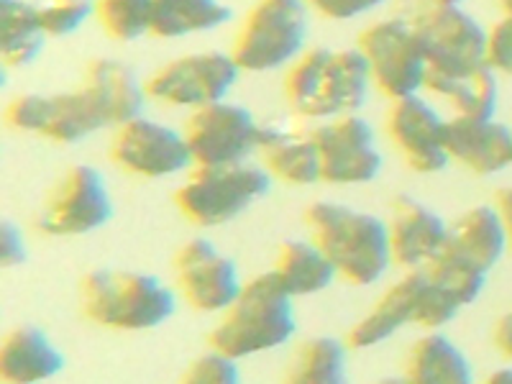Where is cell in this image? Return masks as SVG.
Returning <instances> with one entry per match:
<instances>
[{"label":"cell","instance_id":"18","mask_svg":"<svg viewBox=\"0 0 512 384\" xmlns=\"http://www.w3.org/2000/svg\"><path fill=\"white\" fill-rule=\"evenodd\" d=\"M387 231H390L392 264L405 272L423 269L448 239V223L431 205H425L413 195H397L392 200Z\"/></svg>","mask_w":512,"mask_h":384},{"label":"cell","instance_id":"11","mask_svg":"<svg viewBox=\"0 0 512 384\" xmlns=\"http://www.w3.org/2000/svg\"><path fill=\"white\" fill-rule=\"evenodd\" d=\"M113 218V195L93 164H75L49 192L36 226L47 236H88Z\"/></svg>","mask_w":512,"mask_h":384},{"label":"cell","instance_id":"34","mask_svg":"<svg viewBox=\"0 0 512 384\" xmlns=\"http://www.w3.org/2000/svg\"><path fill=\"white\" fill-rule=\"evenodd\" d=\"M484 62H487L495 72L512 75V13H505V16L487 31Z\"/></svg>","mask_w":512,"mask_h":384},{"label":"cell","instance_id":"21","mask_svg":"<svg viewBox=\"0 0 512 384\" xmlns=\"http://www.w3.org/2000/svg\"><path fill=\"white\" fill-rule=\"evenodd\" d=\"M64 372V354L47 331L24 323L6 333L0 344V379L8 384H36Z\"/></svg>","mask_w":512,"mask_h":384},{"label":"cell","instance_id":"33","mask_svg":"<svg viewBox=\"0 0 512 384\" xmlns=\"http://www.w3.org/2000/svg\"><path fill=\"white\" fill-rule=\"evenodd\" d=\"M182 382L190 384H236L241 382L239 359L223 354L218 349H210L192 361L182 372Z\"/></svg>","mask_w":512,"mask_h":384},{"label":"cell","instance_id":"23","mask_svg":"<svg viewBox=\"0 0 512 384\" xmlns=\"http://www.w3.org/2000/svg\"><path fill=\"white\" fill-rule=\"evenodd\" d=\"M446 244L492 272L507 251V231L500 210L495 205H474L461 213L454 223H448Z\"/></svg>","mask_w":512,"mask_h":384},{"label":"cell","instance_id":"2","mask_svg":"<svg viewBox=\"0 0 512 384\" xmlns=\"http://www.w3.org/2000/svg\"><path fill=\"white\" fill-rule=\"evenodd\" d=\"M310 239L326 251L338 277L354 287H372L390 272L387 221L336 200H315L305 210Z\"/></svg>","mask_w":512,"mask_h":384},{"label":"cell","instance_id":"25","mask_svg":"<svg viewBox=\"0 0 512 384\" xmlns=\"http://www.w3.org/2000/svg\"><path fill=\"white\" fill-rule=\"evenodd\" d=\"M269 272L277 277L285 292L292 297H310L326 292L338 277L336 267L313 239H290L280 246L274 267Z\"/></svg>","mask_w":512,"mask_h":384},{"label":"cell","instance_id":"6","mask_svg":"<svg viewBox=\"0 0 512 384\" xmlns=\"http://www.w3.org/2000/svg\"><path fill=\"white\" fill-rule=\"evenodd\" d=\"M272 180L262 164L239 162L221 167L190 169L185 185L177 187L175 205L182 216L195 226L216 228L226 226L233 218L267 198Z\"/></svg>","mask_w":512,"mask_h":384},{"label":"cell","instance_id":"26","mask_svg":"<svg viewBox=\"0 0 512 384\" xmlns=\"http://www.w3.org/2000/svg\"><path fill=\"white\" fill-rule=\"evenodd\" d=\"M108 128L93 95L85 88L54 93L44 98V121L39 136L57 144H80L88 136Z\"/></svg>","mask_w":512,"mask_h":384},{"label":"cell","instance_id":"14","mask_svg":"<svg viewBox=\"0 0 512 384\" xmlns=\"http://www.w3.org/2000/svg\"><path fill=\"white\" fill-rule=\"evenodd\" d=\"M111 159L121 169L146 180H162L195 167L185 131L146 116L116 126Z\"/></svg>","mask_w":512,"mask_h":384},{"label":"cell","instance_id":"42","mask_svg":"<svg viewBox=\"0 0 512 384\" xmlns=\"http://www.w3.org/2000/svg\"><path fill=\"white\" fill-rule=\"evenodd\" d=\"M441 3H456V6H461V0H441Z\"/></svg>","mask_w":512,"mask_h":384},{"label":"cell","instance_id":"38","mask_svg":"<svg viewBox=\"0 0 512 384\" xmlns=\"http://www.w3.org/2000/svg\"><path fill=\"white\" fill-rule=\"evenodd\" d=\"M492 341H495L497 351L507 359H512V308L505 315H500V320L492 328Z\"/></svg>","mask_w":512,"mask_h":384},{"label":"cell","instance_id":"5","mask_svg":"<svg viewBox=\"0 0 512 384\" xmlns=\"http://www.w3.org/2000/svg\"><path fill=\"white\" fill-rule=\"evenodd\" d=\"M461 305L451 292L428 277L423 269H410L405 277L382 292L374 308L349 328L346 344L351 349H374L390 341L397 331L415 323L428 331L448 326L459 315Z\"/></svg>","mask_w":512,"mask_h":384},{"label":"cell","instance_id":"30","mask_svg":"<svg viewBox=\"0 0 512 384\" xmlns=\"http://www.w3.org/2000/svg\"><path fill=\"white\" fill-rule=\"evenodd\" d=\"M423 272L428 274L436 285H441L443 290L451 292V295L459 300L461 308L477 303L489 277L487 269H482L479 264H474L472 259L461 256L459 251H454L448 244H443V249L433 256L431 262L425 264Z\"/></svg>","mask_w":512,"mask_h":384},{"label":"cell","instance_id":"36","mask_svg":"<svg viewBox=\"0 0 512 384\" xmlns=\"http://www.w3.org/2000/svg\"><path fill=\"white\" fill-rule=\"evenodd\" d=\"M305 3L328 21H351V18L377 11L387 0H305Z\"/></svg>","mask_w":512,"mask_h":384},{"label":"cell","instance_id":"28","mask_svg":"<svg viewBox=\"0 0 512 384\" xmlns=\"http://www.w3.org/2000/svg\"><path fill=\"white\" fill-rule=\"evenodd\" d=\"M231 16V6L223 0H154L152 36L182 39L205 34L231 21Z\"/></svg>","mask_w":512,"mask_h":384},{"label":"cell","instance_id":"19","mask_svg":"<svg viewBox=\"0 0 512 384\" xmlns=\"http://www.w3.org/2000/svg\"><path fill=\"white\" fill-rule=\"evenodd\" d=\"M443 141L451 162L464 164L474 175H497L512 164V128L495 118H448Z\"/></svg>","mask_w":512,"mask_h":384},{"label":"cell","instance_id":"41","mask_svg":"<svg viewBox=\"0 0 512 384\" xmlns=\"http://www.w3.org/2000/svg\"><path fill=\"white\" fill-rule=\"evenodd\" d=\"M500 6L505 8V13H512V0H500Z\"/></svg>","mask_w":512,"mask_h":384},{"label":"cell","instance_id":"35","mask_svg":"<svg viewBox=\"0 0 512 384\" xmlns=\"http://www.w3.org/2000/svg\"><path fill=\"white\" fill-rule=\"evenodd\" d=\"M44 98L47 95L41 93L16 95L6 108L8 126L21 134H39L41 121H44Z\"/></svg>","mask_w":512,"mask_h":384},{"label":"cell","instance_id":"7","mask_svg":"<svg viewBox=\"0 0 512 384\" xmlns=\"http://www.w3.org/2000/svg\"><path fill=\"white\" fill-rule=\"evenodd\" d=\"M310 16L305 0H256L241 24L231 57L241 72H274L305 52Z\"/></svg>","mask_w":512,"mask_h":384},{"label":"cell","instance_id":"12","mask_svg":"<svg viewBox=\"0 0 512 384\" xmlns=\"http://www.w3.org/2000/svg\"><path fill=\"white\" fill-rule=\"evenodd\" d=\"M320 157V182L328 185H369L382 172L374 128L359 113L328 118L313 126Z\"/></svg>","mask_w":512,"mask_h":384},{"label":"cell","instance_id":"27","mask_svg":"<svg viewBox=\"0 0 512 384\" xmlns=\"http://www.w3.org/2000/svg\"><path fill=\"white\" fill-rule=\"evenodd\" d=\"M3 36H0V59L6 70H21L41 57L49 34L39 16L26 0H0Z\"/></svg>","mask_w":512,"mask_h":384},{"label":"cell","instance_id":"1","mask_svg":"<svg viewBox=\"0 0 512 384\" xmlns=\"http://www.w3.org/2000/svg\"><path fill=\"white\" fill-rule=\"evenodd\" d=\"M372 75L356 47H313L287 67L285 98L292 111L308 121L359 113L369 98Z\"/></svg>","mask_w":512,"mask_h":384},{"label":"cell","instance_id":"39","mask_svg":"<svg viewBox=\"0 0 512 384\" xmlns=\"http://www.w3.org/2000/svg\"><path fill=\"white\" fill-rule=\"evenodd\" d=\"M495 208L500 210L502 223H505L507 249H512V185L510 187H502V190H497Z\"/></svg>","mask_w":512,"mask_h":384},{"label":"cell","instance_id":"4","mask_svg":"<svg viewBox=\"0 0 512 384\" xmlns=\"http://www.w3.org/2000/svg\"><path fill=\"white\" fill-rule=\"evenodd\" d=\"M80 308L111 331H154L175 315L177 292L154 274L103 267L82 277Z\"/></svg>","mask_w":512,"mask_h":384},{"label":"cell","instance_id":"40","mask_svg":"<svg viewBox=\"0 0 512 384\" xmlns=\"http://www.w3.org/2000/svg\"><path fill=\"white\" fill-rule=\"evenodd\" d=\"M489 384H512V367H500L487 377Z\"/></svg>","mask_w":512,"mask_h":384},{"label":"cell","instance_id":"15","mask_svg":"<svg viewBox=\"0 0 512 384\" xmlns=\"http://www.w3.org/2000/svg\"><path fill=\"white\" fill-rule=\"evenodd\" d=\"M175 274L185 303L192 310L208 315L231 308L244 287L239 264L203 236L180 246L175 256Z\"/></svg>","mask_w":512,"mask_h":384},{"label":"cell","instance_id":"37","mask_svg":"<svg viewBox=\"0 0 512 384\" xmlns=\"http://www.w3.org/2000/svg\"><path fill=\"white\" fill-rule=\"evenodd\" d=\"M0 256H3V267L6 269L21 267L29 259L24 231L13 221H3V228H0Z\"/></svg>","mask_w":512,"mask_h":384},{"label":"cell","instance_id":"22","mask_svg":"<svg viewBox=\"0 0 512 384\" xmlns=\"http://www.w3.org/2000/svg\"><path fill=\"white\" fill-rule=\"evenodd\" d=\"M423 90L446 100L454 108V116L474 118V121L495 118L497 98H500L495 70L487 62L454 72L428 70Z\"/></svg>","mask_w":512,"mask_h":384},{"label":"cell","instance_id":"8","mask_svg":"<svg viewBox=\"0 0 512 384\" xmlns=\"http://www.w3.org/2000/svg\"><path fill=\"white\" fill-rule=\"evenodd\" d=\"M397 16L418 34L428 57V70H466L484 62L487 31L472 13L441 0H402Z\"/></svg>","mask_w":512,"mask_h":384},{"label":"cell","instance_id":"13","mask_svg":"<svg viewBox=\"0 0 512 384\" xmlns=\"http://www.w3.org/2000/svg\"><path fill=\"white\" fill-rule=\"evenodd\" d=\"M185 136L198 167L249 162L259 144V121L246 105L218 100L190 113Z\"/></svg>","mask_w":512,"mask_h":384},{"label":"cell","instance_id":"9","mask_svg":"<svg viewBox=\"0 0 512 384\" xmlns=\"http://www.w3.org/2000/svg\"><path fill=\"white\" fill-rule=\"evenodd\" d=\"M356 49L369 64L372 85L390 100L408 98L423 90L428 57L418 34L402 16L384 18L367 26L356 39Z\"/></svg>","mask_w":512,"mask_h":384},{"label":"cell","instance_id":"31","mask_svg":"<svg viewBox=\"0 0 512 384\" xmlns=\"http://www.w3.org/2000/svg\"><path fill=\"white\" fill-rule=\"evenodd\" d=\"M95 16L111 39L136 41L152 34L154 0H98Z\"/></svg>","mask_w":512,"mask_h":384},{"label":"cell","instance_id":"17","mask_svg":"<svg viewBox=\"0 0 512 384\" xmlns=\"http://www.w3.org/2000/svg\"><path fill=\"white\" fill-rule=\"evenodd\" d=\"M308 118L277 116L259 123V164L274 180L292 187H308L320 182V157L313 126Z\"/></svg>","mask_w":512,"mask_h":384},{"label":"cell","instance_id":"10","mask_svg":"<svg viewBox=\"0 0 512 384\" xmlns=\"http://www.w3.org/2000/svg\"><path fill=\"white\" fill-rule=\"evenodd\" d=\"M241 75L236 59L226 52H195L162 64L149 80L146 93L169 108L198 111L203 105L226 100Z\"/></svg>","mask_w":512,"mask_h":384},{"label":"cell","instance_id":"20","mask_svg":"<svg viewBox=\"0 0 512 384\" xmlns=\"http://www.w3.org/2000/svg\"><path fill=\"white\" fill-rule=\"evenodd\" d=\"M82 88L93 95L108 126H121L131 118L144 116V105L149 100L146 82H141L134 67L113 57L93 59L88 64Z\"/></svg>","mask_w":512,"mask_h":384},{"label":"cell","instance_id":"16","mask_svg":"<svg viewBox=\"0 0 512 384\" xmlns=\"http://www.w3.org/2000/svg\"><path fill=\"white\" fill-rule=\"evenodd\" d=\"M446 121L448 118H443L420 93L392 100L387 134L418 175H436L451 164L443 141Z\"/></svg>","mask_w":512,"mask_h":384},{"label":"cell","instance_id":"24","mask_svg":"<svg viewBox=\"0 0 512 384\" xmlns=\"http://www.w3.org/2000/svg\"><path fill=\"white\" fill-rule=\"evenodd\" d=\"M402 379L413 384H469L474 367L469 356L441 331H428L410 349Z\"/></svg>","mask_w":512,"mask_h":384},{"label":"cell","instance_id":"29","mask_svg":"<svg viewBox=\"0 0 512 384\" xmlns=\"http://www.w3.org/2000/svg\"><path fill=\"white\" fill-rule=\"evenodd\" d=\"M333 336H315L297 346L285 379L295 384H341L349 377V351Z\"/></svg>","mask_w":512,"mask_h":384},{"label":"cell","instance_id":"3","mask_svg":"<svg viewBox=\"0 0 512 384\" xmlns=\"http://www.w3.org/2000/svg\"><path fill=\"white\" fill-rule=\"evenodd\" d=\"M295 297L285 292L272 272L256 274L244 282L231 308L221 313L216 328L208 333V346L233 359H249L285 346L297 331Z\"/></svg>","mask_w":512,"mask_h":384},{"label":"cell","instance_id":"32","mask_svg":"<svg viewBox=\"0 0 512 384\" xmlns=\"http://www.w3.org/2000/svg\"><path fill=\"white\" fill-rule=\"evenodd\" d=\"M49 36H70L95 13L98 0H26Z\"/></svg>","mask_w":512,"mask_h":384}]
</instances>
